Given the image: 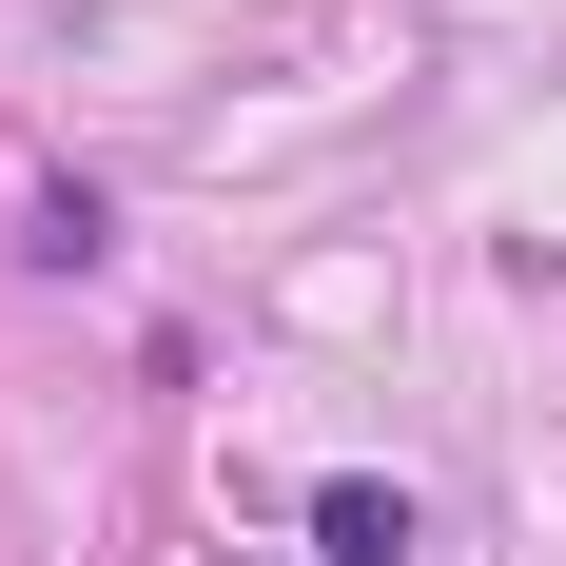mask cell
I'll use <instances>...</instances> for the list:
<instances>
[{
	"label": "cell",
	"instance_id": "obj_1",
	"mask_svg": "<svg viewBox=\"0 0 566 566\" xmlns=\"http://www.w3.org/2000/svg\"><path fill=\"white\" fill-rule=\"evenodd\" d=\"M313 547H333V566H410V547H430V509L371 489V469H333V489H313Z\"/></svg>",
	"mask_w": 566,
	"mask_h": 566
}]
</instances>
